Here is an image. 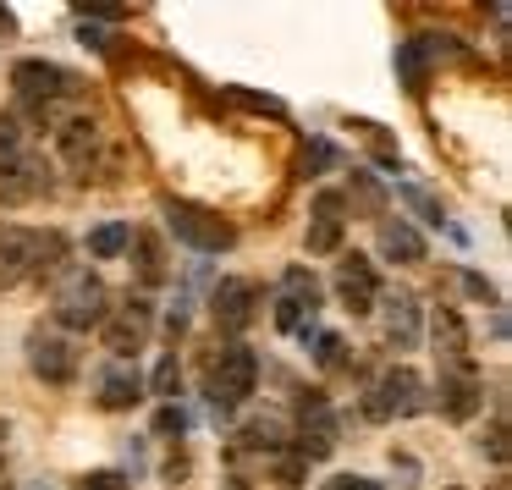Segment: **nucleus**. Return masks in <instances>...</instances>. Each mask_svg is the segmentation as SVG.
Masks as SVG:
<instances>
[{
  "mask_svg": "<svg viewBox=\"0 0 512 490\" xmlns=\"http://www.w3.org/2000/svg\"><path fill=\"white\" fill-rule=\"evenodd\" d=\"M254 380H259L254 347H221V353L210 358V413L215 419L243 408V402L254 397Z\"/></svg>",
  "mask_w": 512,
  "mask_h": 490,
  "instance_id": "obj_1",
  "label": "nucleus"
},
{
  "mask_svg": "<svg viewBox=\"0 0 512 490\" xmlns=\"http://www.w3.org/2000/svg\"><path fill=\"white\" fill-rule=\"evenodd\" d=\"M105 309H111V292H105V281L94 276L89 265L67 270L56 287V325H67V331H94V325L105 320Z\"/></svg>",
  "mask_w": 512,
  "mask_h": 490,
  "instance_id": "obj_2",
  "label": "nucleus"
},
{
  "mask_svg": "<svg viewBox=\"0 0 512 490\" xmlns=\"http://www.w3.org/2000/svg\"><path fill=\"white\" fill-rule=\"evenodd\" d=\"M166 226L177 243L199 248V254H226L237 243V226L226 215L204 210V204H188V199H166Z\"/></svg>",
  "mask_w": 512,
  "mask_h": 490,
  "instance_id": "obj_3",
  "label": "nucleus"
},
{
  "mask_svg": "<svg viewBox=\"0 0 512 490\" xmlns=\"http://www.w3.org/2000/svg\"><path fill=\"white\" fill-rule=\"evenodd\" d=\"M424 402H430V391H424V380L413 375L408 364L386 369V375H380L375 386L364 391V413H369L375 424H386V419H413V413H424Z\"/></svg>",
  "mask_w": 512,
  "mask_h": 490,
  "instance_id": "obj_4",
  "label": "nucleus"
},
{
  "mask_svg": "<svg viewBox=\"0 0 512 490\" xmlns=\"http://www.w3.org/2000/svg\"><path fill=\"white\" fill-rule=\"evenodd\" d=\"M12 89L23 94L39 116H50L61 100H72L83 83H78V72L56 67V61H17V67H12Z\"/></svg>",
  "mask_w": 512,
  "mask_h": 490,
  "instance_id": "obj_5",
  "label": "nucleus"
},
{
  "mask_svg": "<svg viewBox=\"0 0 512 490\" xmlns=\"http://www.w3.org/2000/svg\"><path fill=\"white\" fill-rule=\"evenodd\" d=\"M149 331H155V309H149V298H133V292H127V298L116 303V309H105V320H100L105 353H116V358L144 353Z\"/></svg>",
  "mask_w": 512,
  "mask_h": 490,
  "instance_id": "obj_6",
  "label": "nucleus"
},
{
  "mask_svg": "<svg viewBox=\"0 0 512 490\" xmlns=\"http://www.w3.org/2000/svg\"><path fill=\"white\" fill-rule=\"evenodd\" d=\"M314 309H320V281H314V270L292 265L287 276H281V287H276V331L309 336Z\"/></svg>",
  "mask_w": 512,
  "mask_h": 490,
  "instance_id": "obj_7",
  "label": "nucleus"
},
{
  "mask_svg": "<svg viewBox=\"0 0 512 490\" xmlns=\"http://www.w3.org/2000/svg\"><path fill=\"white\" fill-rule=\"evenodd\" d=\"M28 364L45 386H72L78 380V347L56 331H28Z\"/></svg>",
  "mask_w": 512,
  "mask_h": 490,
  "instance_id": "obj_8",
  "label": "nucleus"
},
{
  "mask_svg": "<svg viewBox=\"0 0 512 490\" xmlns=\"http://www.w3.org/2000/svg\"><path fill=\"white\" fill-rule=\"evenodd\" d=\"M210 314H215V325H221L226 336L248 331V325H254V314H259V281L226 276L221 287L210 292Z\"/></svg>",
  "mask_w": 512,
  "mask_h": 490,
  "instance_id": "obj_9",
  "label": "nucleus"
},
{
  "mask_svg": "<svg viewBox=\"0 0 512 490\" xmlns=\"http://www.w3.org/2000/svg\"><path fill=\"white\" fill-rule=\"evenodd\" d=\"M336 298H342L347 314H375L380 276L364 254H342V265H336Z\"/></svg>",
  "mask_w": 512,
  "mask_h": 490,
  "instance_id": "obj_10",
  "label": "nucleus"
},
{
  "mask_svg": "<svg viewBox=\"0 0 512 490\" xmlns=\"http://www.w3.org/2000/svg\"><path fill=\"white\" fill-rule=\"evenodd\" d=\"M292 452H298L303 463H320V457L336 452V413L320 402V391H309V402H303V424H298Z\"/></svg>",
  "mask_w": 512,
  "mask_h": 490,
  "instance_id": "obj_11",
  "label": "nucleus"
},
{
  "mask_svg": "<svg viewBox=\"0 0 512 490\" xmlns=\"http://www.w3.org/2000/svg\"><path fill=\"white\" fill-rule=\"evenodd\" d=\"M34 254H39V232H28V226H0V292L34 281Z\"/></svg>",
  "mask_w": 512,
  "mask_h": 490,
  "instance_id": "obj_12",
  "label": "nucleus"
},
{
  "mask_svg": "<svg viewBox=\"0 0 512 490\" xmlns=\"http://www.w3.org/2000/svg\"><path fill=\"white\" fill-rule=\"evenodd\" d=\"M50 193V166L45 155H17L12 166L0 171V204H28V199H45Z\"/></svg>",
  "mask_w": 512,
  "mask_h": 490,
  "instance_id": "obj_13",
  "label": "nucleus"
},
{
  "mask_svg": "<svg viewBox=\"0 0 512 490\" xmlns=\"http://www.w3.org/2000/svg\"><path fill=\"white\" fill-rule=\"evenodd\" d=\"M380 320H386V342L397 347V353H408L413 342H419V298H413L408 287H391L380 292Z\"/></svg>",
  "mask_w": 512,
  "mask_h": 490,
  "instance_id": "obj_14",
  "label": "nucleus"
},
{
  "mask_svg": "<svg viewBox=\"0 0 512 490\" xmlns=\"http://www.w3.org/2000/svg\"><path fill=\"white\" fill-rule=\"evenodd\" d=\"M342 215H347V199L342 193H314V215H309V237H303V243H309V254H336V248H342Z\"/></svg>",
  "mask_w": 512,
  "mask_h": 490,
  "instance_id": "obj_15",
  "label": "nucleus"
},
{
  "mask_svg": "<svg viewBox=\"0 0 512 490\" xmlns=\"http://www.w3.org/2000/svg\"><path fill=\"white\" fill-rule=\"evenodd\" d=\"M435 358H441V375H463V369H474V358H468V325L457 309H435Z\"/></svg>",
  "mask_w": 512,
  "mask_h": 490,
  "instance_id": "obj_16",
  "label": "nucleus"
},
{
  "mask_svg": "<svg viewBox=\"0 0 512 490\" xmlns=\"http://www.w3.org/2000/svg\"><path fill=\"white\" fill-rule=\"evenodd\" d=\"M435 402H441V419L468 424L479 413V375H474V369H463V375H441Z\"/></svg>",
  "mask_w": 512,
  "mask_h": 490,
  "instance_id": "obj_17",
  "label": "nucleus"
},
{
  "mask_svg": "<svg viewBox=\"0 0 512 490\" xmlns=\"http://www.w3.org/2000/svg\"><path fill=\"white\" fill-rule=\"evenodd\" d=\"M100 144H105V133H100L94 116H72V122H61V133H56L61 160H72L78 171H89V160L100 155Z\"/></svg>",
  "mask_w": 512,
  "mask_h": 490,
  "instance_id": "obj_18",
  "label": "nucleus"
},
{
  "mask_svg": "<svg viewBox=\"0 0 512 490\" xmlns=\"http://www.w3.org/2000/svg\"><path fill=\"white\" fill-rule=\"evenodd\" d=\"M127 254H133V276L144 281V287H166L171 281V259H166V248H160V237L149 232V226L127 237Z\"/></svg>",
  "mask_w": 512,
  "mask_h": 490,
  "instance_id": "obj_19",
  "label": "nucleus"
},
{
  "mask_svg": "<svg viewBox=\"0 0 512 490\" xmlns=\"http://www.w3.org/2000/svg\"><path fill=\"white\" fill-rule=\"evenodd\" d=\"M133 402H144V380H138V369L111 364V369L100 375V408H105V413H127Z\"/></svg>",
  "mask_w": 512,
  "mask_h": 490,
  "instance_id": "obj_20",
  "label": "nucleus"
},
{
  "mask_svg": "<svg viewBox=\"0 0 512 490\" xmlns=\"http://www.w3.org/2000/svg\"><path fill=\"white\" fill-rule=\"evenodd\" d=\"M380 254L397 259V265H424V237L413 232V221H380Z\"/></svg>",
  "mask_w": 512,
  "mask_h": 490,
  "instance_id": "obj_21",
  "label": "nucleus"
},
{
  "mask_svg": "<svg viewBox=\"0 0 512 490\" xmlns=\"http://www.w3.org/2000/svg\"><path fill=\"white\" fill-rule=\"evenodd\" d=\"M237 452H287V424L281 419H254L243 424V435H237Z\"/></svg>",
  "mask_w": 512,
  "mask_h": 490,
  "instance_id": "obj_22",
  "label": "nucleus"
},
{
  "mask_svg": "<svg viewBox=\"0 0 512 490\" xmlns=\"http://www.w3.org/2000/svg\"><path fill=\"white\" fill-rule=\"evenodd\" d=\"M67 265V237L61 232H39V254H34V281H56Z\"/></svg>",
  "mask_w": 512,
  "mask_h": 490,
  "instance_id": "obj_23",
  "label": "nucleus"
},
{
  "mask_svg": "<svg viewBox=\"0 0 512 490\" xmlns=\"http://www.w3.org/2000/svg\"><path fill=\"white\" fill-rule=\"evenodd\" d=\"M397 72H402V89H408V94L430 89V67H424V50L413 45V39H408V45H397Z\"/></svg>",
  "mask_w": 512,
  "mask_h": 490,
  "instance_id": "obj_24",
  "label": "nucleus"
},
{
  "mask_svg": "<svg viewBox=\"0 0 512 490\" xmlns=\"http://www.w3.org/2000/svg\"><path fill=\"white\" fill-rule=\"evenodd\" d=\"M127 237H133V226H127V221H105V226H94V232H89V254L94 259H116V254H127Z\"/></svg>",
  "mask_w": 512,
  "mask_h": 490,
  "instance_id": "obj_25",
  "label": "nucleus"
},
{
  "mask_svg": "<svg viewBox=\"0 0 512 490\" xmlns=\"http://www.w3.org/2000/svg\"><path fill=\"white\" fill-rule=\"evenodd\" d=\"M270 474H276L281 490H303V479H309V463H303L298 452H276V457H270Z\"/></svg>",
  "mask_w": 512,
  "mask_h": 490,
  "instance_id": "obj_26",
  "label": "nucleus"
},
{
  "mask_svg": "<svg viewBox=\"0 0 512 490\" xmlns=\"http://www.w3.org/2000/svg\"><path fill=\"white\" fill-rule=\"evenodd\" d=\"M397 193H402V199L413 204V215H419V221H430V226H441V221H446V210H441V204H435V199H430V193H424V188H413V182H402Z\"/></svg>",
  "mask_w": 512,
  "mask_h": 490,
  "instance_id": "obj_27",
  "label": "nucleus"
},
{
  "mask_svg": "<svg viewBox=\"0 0 512 490\" xmlns=\"http://www.w3.org/2000/svg\"><path fill=\"white\" fill-rule=\"evenodd\" d=\"M314 358H320L325 375H336V369H347V342H342L336 331H325V336H320V347H314Z\"/></svg>",
  "mask_w": 512,
  "mask_h": 490,
  "instance_id": "obj_28",
  "label": "nucleus"
},
{
  "mask_svg": "<svg viewBox=\"0 0 512 490\" xmlns=\"http://www.w3.org/2000/svg\"><path fill=\"white\" fill-rule=\"evenodd\" d=\"M17 155H23V127H17V116H0V171L12 166Z\"/></svg>",
  "mask_w": 512,
  "mask_h": 490,
  "instance_id": "obj_29",
  "label": "nucleus"
},
{
  "mask_svg": "<svg viewBox=\"0 0 512 490\" xmlns=\"http://www.w3.org/2000/svg\"><path fill=\"white\" fill-rule=\"evenodd\" d=\"M177 386H182V364H177V353H166L155 369V397H177Z\"/></svg>",
  "mask_w": 512,
  "mask_h": 490,
  "instance_id": "obj_30",
  "label": "nucleus"
},
{
  "mask_svg": "<svg viewBox=\"0 0 512 490\" xmlns=\"http://www.w3.org/2000/svg\"><path fill=\"white\" fill-rule=\"evenodd\" d=\"M72 490H127V474L122 468H94V474H83Z\"/></svg>",
  "mask_w": 512,
  "mask_h": 490,
  "instance_id": "obj_31",
  "label": "nucleus"
},
{
  "mask_svg": "<svg viewBox=\"0 0 512 490\" xmlns=\"http://www.w3.org/2000/svg\"><path fill=\"white\" fill-rule=\"evenodd\" d=\"M155 430L160 435H177V441H182V435H188V413H182L177 402H166V408H160V419H155Z\"/></svg>",
  "mask_w": 512,
  "mask_h": 490,
  "instance_id": "obj_32",
  "label": "nucleus"
},
{
  "mask_svg": "<svg viewBox=\"0 0 512 490\" xmlns=\"http://www.w3.org/2000/svg\"><path fill=\"white\" fill-rule=\"evenodd\" d=\"M479 446H485V452H490V463H507V424H490V430H485V441H479Z\"/></svg>",
  "mask_w": 512,
  "mask_h": 490,
  "instance_id": "obj_33",
  "label": "nucleus"
},
{
  "mask_svg": "<svg viewBox=\"0 0 512 490\" xmlns=\"http://www.w3.org/2000/svg\"><path fill=\"white\" fill-rule=\"evenodd\" d=\"M226 100H237V105H248V111H270V116H281V105L270 100V94H248V89H226Z\"/></svg>",
  "mask_w": 512,
  "mask_h": 490,
  "instance_id": "obj_34",
  "label": "nucleus"
},
{
  "mask_svg": "<svg viewBox=\"0 0 512 490\" xmlns=\"http://www.w3.org/2000/svg\"><path fill=\"white\" fill-rule=\"evenodd\" d=\"M353 193H358V204H364V210H380V188L364 177V171H353Z\"/></svg>",
  "mask_w": 512,
  "mask_h": 490,
  "instance_id": "obj_35",
  "label": "nucleus"
},
{
  "mask_svg": "<svg viewBox=\"0 0 512 490\" xmlns=\"http://www.w3.org/2000/svg\"><path fill=\"white\" fill-rule=\"evenodd\" d=\"M320 490H380L375 479H364V474H336V479H325Z\"/></svg>",
  "mask_w": 512,
  "mask_h": 490,
  "instance_id": "obj_36",
  "label": "nucleus"
},
{
  "mask_svg": "<svg viewBox=\"0 0 512 490\" xmlns=\"http://www.w3.org/2000/svg\"><path fill=\"white\" fill-rule=\"evenodd\" d=\"M463 287H468V292H474V298H485V303H490V298H496V292H490V281H479V276H463Z\"/></svg>",
  "mask_w": 512,
  "mask_h": 490,
  "instance_id": "obj_37",
  "label": "nucleus"
},
{
  "mask_svg": "<svg viewBox=\"0 0 512 490\" xmlns=\"http://www.w3.org/2000/svg\"><path fill=\"white\" fill-rule=\"evenodd\" d=\"M221 490H254V485H248V479H243V474H232V479H226V485H221Z\"/></svg>",
  "mask_w": 512,
  "mask_h": 490,
  "instance_id": "obj_38",
  "label": "nucleus"
},
{
  "mask_svg": "<svg viewBox=\"0 0 512 490\" xmlns=\"http://www.w3.org/2000/svg\"><path fill=\"white\" fill-rule=\"evenodd\" d=\"M0 490H12V474H6V463H0Z\"/></svg>",
  "mask_w": 512,
  "mask_h": 490,
  "instance_id": "obj_39",
  "label": "nucleus"
},
{
  "mask_svg": "<svg viewBox=\"0 0 512 490\" xmlns=\"http://www.w3.org/2000/svg\"><path fill=\"white\" fill-rule=\"evenodd\" d=\"M0 441H6V419H0Z\"/></svg>",
  "mask_w": 512,
  "mask_h": 490,
  "instance_id": "obj_40",
  "label": "nucleus"
},
{
  "mask_svg": "<svg viewBox=\"0 0 512 490\" xmlns=\"http://www.w3.org/2000/svg\"><path fill=\"white\" fill-rule=\"evenodd\" d=\"M446 490H457V485H446Z\"/></svg>",
  "mask_w": 512,
  "mask_h": 490,
  "instance_id": "obj_41",
  "label": "nucleus"
}]
</instances>
